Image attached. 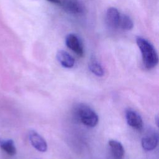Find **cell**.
Listing matches in <instances>:
<instances>
[{
    "label": "cell",
    "mask_w": 159,
    "mask_h": 159,
    "mask_svg": "<svg viewBox=\"0 0 159 159\" xmlns=\"http://www.w3.org/2000/svg\"><path fill=\"white\" fill-rule=\"evenodd\" d=\"M136 42L140 50L145 67L148 70L155 67L158 63V56L153 45L140 37L136 39Z\"/></svg>",
    "instance_id": "6da1fadb"
},
{
    "label": "cell",
    "mask_w": 159,
    "mask_h": 159,
    "mask_svg": "<svg viewBox=\"0 0 159 159\" xmlns=\"http://www.w3.org/2000/svg\"><path fill=\"white\" fill-rule=\"evenodd\" d=\"M76 113L80 121L88 127H93L98 123V116L95 111L85 104H79L76 109Z\"/></svg>",
    "instance_id": "7a4b0ae2"
},
{
    "label": "cell",
    "mask_w": 159,
    "mask_h": 159,
    "mask_svg": "<svg viewBox=\"0 0 159 159\" xmlns=\"http://www.w3.org/2000/svg\"><path fill=\"white\" fill-rule=\"evenodd\" d=\"M60 6L69 14L80 15L84 12V7L80 0H60Z\"/></svg>",
    "instance_id": "3957f363"
},
{
    "label": "cell",
    "mask_w": 159,
    "mask_h": 159,
    "mask_svg": "<svg viewBox=\"0 0 159 159\" xmlns=\"http://www.w3.org/2000/svg\"><path fill=\"white\" fill-rule=\"evenodd\" d=\"M66 45L68 48L75 52L78 56L84 55V48L78 37L74 34H70L66 37Z\"/></svg>",
    "instance_id": "277c9868"
},
{
    "label": "cell",
    "mask_w": 159,
    "mask_h": 159,
    "mask_svg": "<svg viewBox=\"0 0 159 159\" xmlns=\"http://www.w3.org/2000/svg\"><path fill=\"white\" fill-rule=\"evenodd\" d=\"M29 139L32 145L38 151L45 152L47 150V144L44 139L34 130H30L29 133Z\"/></svg>",
    "instance_id": "5b68a950"
},
{
    "label": "cell",
    "mask_w": 159,
    "mask_h": 159,
    "mask_svg": "<svg viewBox=\"0 0 159 159\" xmlns=\"http://www.w3.org/2000/svg\"><path fill=\"white\" fill-rule=\"evenodd\" d=\"M125 118L127 124L132 128L140 130L143 128V120L141 116L135 111L129 109L125 112Z\"/></svg>",
    "instance_id": "8992f818"
},
{
    "label": "cell",
    "mask_w": 159,
    "mask_h": 159,
    "mask_svg": "<svg viewBox=\"0 0 159 159\" xmlns=\"http://www.w3.org/2000/svg\"><path fill=\"white\" fill-rule=\"evenodd\" d=\"M120 14L116 7H110L106 12V22L107 24L112 29H117L119 27Z\"/></svg>",
    "instance_id": "52a82bcc"
},
{
    "label": "cell",
    "mask_w": 159,
    "mask_h": 159,
    "mask_svg": "<svg viewBox=\"0 0 159 159\" xmlns=\"http://www.w3.org/2000/svg\"><path fill=\"white\" fill-rule=\"evenodd\" d=\"M158 137L155 132H152L147 134L142 139V145L144 150L150 151L156 148L158 145Z\"/></svg>",
    "instance_id": "ba28073f"
},
{
    "label": "cell",
    "mask_w": 159,
    "mask_h": 159,
    "mask_svg": "<svg viewBox=\"0 0 159 159\" xmlns=\"http://www.w3.org/2000/svg\"><path fill=\"white\" fill-rule=\"evenodd\" d=\"M57 58L59 63L65 68H70L75 65L73 57L65 50H58L57 53Z\"/></svg>",
    "instance_id": "9c48e42d"
},
{
    "label": "cell",
    "mask_w": 159,
    "mask_h": 159,
    "mask_svg": "<svg viewBox=\"0 0 159 159\" xmlns=\"http://www.w3.org/2000/svg\"><path fill=\"white\" fill-rule=\"evenodd\" d=\"M109 145L114 159L124 158L125 153L124 148L119 142L114 140H111L109 141Z\"/></svg>",
    "instance_id": "30bf717a"
},
{
    "label": "cell",
    "mask_w": 159,
    "mask_h": 159,
    "mask_svg": "<svg viewBox=\"0 0 159 159\" xmlns=\"http://www.w3.org/2000/svg\"><path fill=\"white\" fill-rule=\"evenodd\" d=\"M0 148L9 156L12 157L16 154V148L11 139H0Z\"/></svg>",
    "instance_id": "8fae6325"
},
{
    "label": "cell",
    "mask_w": 159,
    "mask_h": 159,
    "mask_svg": "<svg viewBox=\"0 0 159 159\" xmlns=\"http://www.w3.org/2000/svg\"><path fill=\"white\" fill-rule=\"evenodd\" d=\"M89 69L90 71L98 76H102L104 71L101 63L96 60V58L92 57L89 62Z\"/></svg>",
    "instance_id": "7c38bea8"
},
{
    "label": "cell",
    "mask_w": 159,
    "mask_h": 159,
    "mask_svg": "<svg viewBox=\"0 0 159 159\" xmlns=\"http://www.w3.org/2000/svg\"><path fill=\"white\" fill-rule=\"evenodd\" d=\"M134 23L131 18L126 15H120L119 27H120L124 30H130L133 28Z\"/></svg>",
    "instance_id": "4fadbf2b"
},
{
    "label": "cell",
    "mask_w": 159,
    "mask_h": 159,
    "mask_svg": "<svg viewBox=\"0 0 159 159\" xmlns=\"http://www.w3.org/2000/svg\"><path fill=\"white\" fill-rule=\"evenodd\" d=\"M48 1L53 3V4H58V5H60V0H47Z\"/></svg>",
    "instance_id": "5bb4252c"
}]
</instances>
